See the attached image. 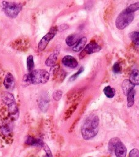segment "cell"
I'll return each instance as SVG.
<instances>
[{
	"label": "cell",
	"mask_w": 139,
	"mask_h": 157,
	"mask_svg": "<svg viewBox=\"0 0 139 157\" xmlns=\"http://www.w3.org/2000/svg\"><path fill=\"white\" fill-rule=\"evenodd\" d=\"M126 10L130 13H134L135 11H138L139 10V2L135 3L134 4L130 5L127 9Z\"/></svg>",
	"instance_id": "24"
},
{
	"label": "cell",
	"mask_w": 139,
	"mask_h": 157,
	"mask_svg": "<svg viewBox=\"0 0 139 157\" xmlns=\"http://www.w3.org/2000/svg\"><path fill=\"white\" fill-rule=\"evenodd\" d=\"M135 85H133L129 80H125L122 83V90L124 95L127 96V95L134 90Z\"/></svg>",
	"instance_id": "11"
},
{
	"label": "cell",
	"mask_w": 139,
	"mask_h": 157,
	"mask_svg": "<svg viewBox=\"0 0 139 157\" xmlns=\"http://www.w3.org/2000/svg\"><path fill=\"white\" fill-rule=\"evenodd\" d=\"M84 71V68H81L79 69V70L76 73H75L74 75H72L70 79H69V81L70 82H72V81H74L75 80H76V79L78 77V76Z\"/></svg>",
	"instance_id": "25"
},
{
	"label": "cell",
	"mask_w": 139,
	"mask_h": 157,
	"mask_svg": "<svg viewBox=\"0 0 139 157\" xmlns=\"http://www.w3.org/2000/svg\"><path fill=\"white\" fill-rule=\"evenodd\" d=\"M3 101L6 104V106L16 101L14 96L9 92H4L2 95Z\"/></svg>",
	"instance_id": "17"
},
{
	"label": "cell",
	"mask_w": 139,
	"mask_h": 157,
	"mask_svg": "<svg viewBox=\"0 0 139 157\" xmlns=\"http://www.w3.org/2000/svg\"><path fill=\"white\" fill-rule=\"evenodd\" d=\"M62 92L61 90H57L53 94V97L55 101H59L62 97Z\"/></svg>",
	"instance_id": "26"
},
{
	"label": "cell",
	"mask_w": 139,
	"mask_h": 157,
	"mask_svg": "<svg viewBox=\"0 0 139 157\" xmlns=\"http://www.w3.org/2000/svg\"><path fill=\"white\" fill-rule=\"evenodd\" d=\"M135 91L133 90L131 91L127 96V106L128 107H132L134 104V96H135Z\"/></svg>",
	"instance_id": "22"
},
{
	"label": "cell",
	"mask_w": 139,
	"mask_h": 157,
	"mask_svg": "<svg viewBox=\"0 0 139 157\" xmlns=\"http://www.w3.org/2000/svg\"><path fill=\"white\" fill-rule=\"evenodd\" d=\"M27 69L29 72H32L33 71L35 67V63H34V58L33 55H29L27 58Z\"/></svg>",
	"instance_id": "21"
},
{
	"label": "cell",
	"mask_w": 139,
	"mask_h": 157,
	"mask_svg": "<svg viewBox=\"0 0 139 157\" xmlns=\"http://www.w3.org/2000/svg\"><path fill=\"white\" fill-rule=\"evenodd\" d=\"M1 131L2 132V133L5 135H8V134L10 133L11 132V129L9 126H6V125H3L1 127Z\"/></svg>",
	"instance_id": "29"
},
{
	"label": "cell",
	"mask_w": 139,
	"mask_h": 157,
	"mask_svg": "<svg viewBox=\"0 0 139 157\" xmlns=\"http://www.w3.org/2000/svg\"><path fill=\"white\" fill-rule=\"evenodd\" d=\"M43 148H44V151H45L46 153V155H48V156H49L53 157V156H52V151H51L50 148L49 147V146H48L46 144H44V146H43Z\"/></svg>",
	"instance_id": "30"
},
{
	"label": "cell",
	"mask_w": 139,
	"mask_h": 157,
	"mask_svg": "<svg viewBox=\"0 0 139 157\" xmlns=\"http://www.w3.org/2000/svg\"><path fill=\"white\" fill-rule=\"evenodd\" d=\"M44 157H52V156H48V155H46Z\"/></svg>",
	"instance_id": "32"
},
{
	"label": "cell",
	"mask_w": 139,
	"mask_h": 157,
	"mask_svg": "<svg viewBox=\"0 0 139 157\" xmlns=\"http://www.w3.org/2000/svg\"><path fill=\"white\" fill-rule=\"evenodd\" d=\"M129 157H139V150L137 148L131 150V151L129 152Z\"/></svg>",
	"instance_id": "27"
},
{
	"label": "cell",
	"mask_w": 139,
	"mask_h": 157,
	"mask_svg": "<svg viewBox=\"0 0 139 157\" xmlns=\"http://www.w3.org/2000/svg\"><path fill=\"white\" fill-rule=\"evenodd\" d=\"M7 106L8 107V112L10 115L12 117V118L15 120L17 119L19 117V110L17 105L16 104V102L14 101L11 104L8 105Z\"/></svg>",
	"instance_id": "10"
},
{
	"label": "cell",
	"mask_w": 139,
	"mask_h": 157,
	"mask_svg": "<svg viewBox=\"0 0 139 157\" xmlns=\"http://www.w3.org/2000/svg\"><path fill=\"white\" fill-rule=\"evenodd\" d=\"M134 18L133 13H130L126 9L122 11L116 20V26L119 30H123L131 24Z\"/></svg>",
	"instance_id": "4"
},
{
	"label": "cell",
	"mask_w": 139,
	"mask_h": 157,
	"mask_svg": "<svg viewBox=\"0 0 139 157\" xmlns=\"http://www.w3.org/2000/svg\"><path fill=\"white\" fill-rule=\"evenodd\" d=\"M121 71V66L118 63H116L114 64L113 66V71L115 74H119Z\"/></svg>",
	"instance_id": "28"
},
{
	"label": "cell",
	"mask_w": 139,
	"mask_h": 157,
	"mask_svg": "<svg viewBox=\"0 0 139 157\" xmlns=\"http://www.w3.org/2000/svg\"><path fill=\"white\" fill-rule=\"evenodd\" d=\"M121 141L120 139L118 137H113L112 139H111L108 142V150L111 152L114 151L115 148L116 147V145H117V144Z\"/></svg>",
	"instance_id": "19"
},
{
	"label": "cell",
	"mask_w": 139,
	"mask_h": 157,
	"mask_svg": "<svg viewBox=\"0 0 139 157\" xmlns=\"http://www.w3.org/2000/svg\"><path fill=\"white\" fill-rule=\"evenodd\" d=\"M114 151L116 157H126L127 149L121 141H119L116 145Z\"/></svg>",
	"instance_id": "9"
},
{
	"label": "cell",
	"mask_w": 139,
	"mask_h": 157,
	"mask_svg": "<svg viewBox=\"0 0 139 157\" xmlns=\"http://www.w3.org/2000/svg\"><path fill=\"white\" fill-rule=\"evenodd\" d=\"M79 41V36L78 35H71L66 39V43L68 46H73L76 44Z\"/></svg>",
	"instance_id": "15"
},
{
	"label": "cell",
	"mask_w": 139,
	"mask_h": 157,
	"mask_svg": "<svg viewBox=\"0 0 139 157\" xmlns=\"http://www.w3.org/2000/svg\"><path fill=\"white\" fill-rule=\"evenodd\" d=\"M62 63L65 66L71 68H75L78 65L77 60L71 55H66L62 59Z\"/></svg>",
	"instance_id": "8"
},
{
	"label": "cell",
	"mask_w": 139,
	"mask_h": 157,
	"mask_svg": "<svg viewBox=\"0 0 139 157\" xmlns=\"http://www.w3.org/2000/svg\"><path fill=\"white\" fill-rule=\"evenodd\" d=\"M104 93L107 98H112L115 95V90L110 86H107L104 89Z\"/></svg>",
	"instance_id": "20"
},
{
	"label": "cell",
	"mask_w": 139,
	"mask_h": 157,
	"mask_svg": "<svg viewBox=\"0 0 139 157\" xmlns=\"http://www.w3.org/2000/svg\"><path fill=\"white\" fill-rule=\"evenodd\" d=\"M90 157H91V156H90Z\"/></svg>",
	"instance_id": "33"
},
{
	"label": "cell",
	"mask_w": 139,
	"mask_h": 157,
	"mask_svg": "<svg viewBox=\"0 0 139 157\" xmlns=\"http://www.w3.org/2000/svg\"><path fill=\"white\" fill-rule=\"evenodd\" d=\"M31 84L35 85L47 83L50 78V74L44 69L33 70L29 74Z\"/></svg>",
	"instance_id": "3"
},
{
	"label": "cell",
	"mask_w": 139,
	"mask_h": 157,
	"mask_svg": "<svg viewBox=\"0 0 139 157\" xmlns=\"http://www.w3.org/2000/svg\"><path fill=\"white\" fill-rule=\"evenodd\" d=\"M48 97H42L40 99L39 103V106L41 109V110L42 112H46L48 107H49V101L47 99Z\"/></svg>",
	"instance_id": "18"
},
{
	"label": "cell",
	"mask_w": 139,
	"mask_h": 157,
	"mask_svg": "<svg viewBox=\"0 0 139 157\" xmlns=\"http://www.w3.org/2000/svg\"><path fill=\"white\" fill-rule=\"evenodd\" d=\"M58 54L54 53L51 54L46 60V65L49 67H53L55 66L58 60Z\"/></svg>",
	"instance_id": "16"
},
{
	"label": "cell",
	"mask_w": 139,
	"mask_h": 157,
	"mask_svg": "<svg viewBox=\"0 0 139 157\" xmlns=\"http://www.w3.org/2000/svg\"><path fill=\"white\" fill-rule=\"evenodd\" d=\"M101 49V47L94 41H92L90 43H89L85 49L83 50V51L81 52L80 55V58H82L85 57V55H90L93 53L97 52L100 51Z\"/></svg>",
	"instance_id": "6"
},
{
	"label": "cell",
	"mask_w": 139,
	"mask_h": 157,
	"mask_svg": "<svg viewBox=\"0 0 139 157\" xmlns=\"http://www.w3.org/2000/svg\"><path fill=\"white\" fill-rule=\"evenodd\" d=\"M1 6L3 11L8 17L14 19L21 12L23 5L19 3L5 1L2 3Z\"/></svg>",
	"instance_id": "2"
},
{
	"label": "cell",
	"mask_w": 139,
	"mask_h": 157,
	"mask_svg": "<svg viewBox=\"0 0 139 157\" xmlns=\"http://www.w3.org/2000/svg\"><path fill=\"white\" fill-rule=\"evenodd\" d=\"M25 142L27 145H29L42 147L45 144L41 139H36V138H34L31 136H29L27 137Z\"/></svg>",
	"instance_id": "12"
},
{
	"label": "cell",
	"mask_w": 139,
	"mask_h": 157,
	"mask_svg": "<svg viewBox=\"0 0 139 157\" xmlns=\"http://www.w3.org/2000/svg\"><path fill=\"white\" fill-rule=\"evenodd\" d=\"M130 38L132 41V42L137 45L139 46V32H133L130 34Z\"/></svg>",
	"instance_id": "23"
},
{
	"label": "cell",
	"mask_w": 139,
	"mask_h": 157,
	"mask_svg": "<svg viewBox=\"0 0 139 157\" xmlns=\"http://www.w3.org/2000/svg\"><path fill=\"white\" fill-rule=\"evenodd\" d=\"M99 119L96 115H90L87 117L82 127V135L86 140L90 139L97 134Z\"/></svg>",
	"instance_id": "1"
},
{
	"label": "cell",
	"mask_w": 139,
	"mask_h": 157,
	"mask_svg": "<svg viewBox=\"0 0 139 157\" xmlns=\"http://www.w3.org/2000/svg\"><path fill=\"white\" fill-rule=\"evenodd\" d=\"M130 82L134 85H139V71L137 69H134L129 78Z\"/></svg>",
	"instance_id": "14"
},
{
	"label": "cell",
	"mask_w": 139,
	"mask_h": 157,
	"mask_svg": "<svg viewBox=\"0 0 139 157\" xmlns=\"http://www.w3.org/2000/svg\"><path fill=\"white\" fill-rule=\"evenodd\" d=\"M57 32V29L56 27H53L51 28L50 32L47 33L40 41L38 44V50L39 51H43L46 49L47 45L50 43V41L55 37Z\"/></svg>",
	"instance_id": "5"
},
{
	"label": "cell",
	"mask_w": 139,
	"mask_h": 157,
	"mask_svg": "<svg viewBox=\"0 0 139 157\" xmlns=\"http://www.w3.org/2000/svg\"><path fill=\"white\" fill-rule=\"evenodd\" d=\"M23 81H24V84H27V85L31 84V80H30V78L29 76V74L25 75V76L24 77V79H23Z\"/></svg>",
	"instance_id": "31"
},
{
	"label": "cell",
	"mask_w": 139,
	"mask_h": 157,
	"mask_svg": "<svg viewBox=\"0 0 139 157\" xmlns=\"http://www.w3.org/2000/svg\"><path fill=\"white\" fill-rule=\"evenodd\" d=\"M4 85L6 89L9 90H13L15 88V78L11 73H9L6 74L4 80Z\"/></svg>",
	"instance_id": "7"
},
{
	"label": "cell",
	"mask_w": 139,
	"mask_h": 157,
	"mask_svg": "<svg viewBox=\"0 0 139 157\" xmlns=\"http://www.w3.org/2000/svg\"><path fill=\"white\" fill-rule=\"evenodd\" d=\"M87 42V39L86 37H83L79 39L78 43L73 47V50L74 52H80L83 50L86 47V44Z\"/></svg>",
	"instance_id": "13"
}]
</instances>
